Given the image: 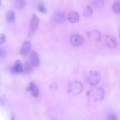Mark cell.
I'll return each mask as SVG.
<instances>
[{"label":"cell","instance_id":"cell-1","mask_svg":"<svg viewBox=\"0 0 120 120\" xmlns=\"http://www.w3.org/2000/svg\"><path fill=\"white\" fill-rule=\"evenodd\" d=\"M83 89V85L81 82L75 81L69 84L67 92L74 95H78L82 92Z\"/></svg>","mask_w":120,"mask_h":120},{"label":"cell","instance_id":"cell-2","mask_svg":"<svg viewBox=\"0 0 120 120\" xmlns=\"http://www.w3.org/2000/svg\"><path fill=\"white\" fill-rule=\"evenodd\" d=\"M101 79L100 73L97 71H90L87 78L88 83L92 86H96L100 83Z\"/></svg>","mask_w":120,"mask_h":120},{"label":"cell","instance_id":"cell-3","mask_svg":"<svg viewBox=\"0 0 120 120\" xmlns=\"http://www.w3.org/2000/svg\"><path fill=\"white\" fill-rule=\"evenodd\" d=\"M39 19L37 15L33 13L30 19L29 30L28 33V35H32L37 30L39 23Z\"/></svg>","mask_w":120,"mask_h":120},{"label":"cell","instance_id":"cell-4","mask_svg":"<svg viewBox=\"0 0 120 120\" xmlns=\"http://www.w3.org/2000/svg\"><path fill=\"white\" fill-rule=\"evenodd\" d=\"M90 94H92L95 101H100L102 100L105 96V93L102 88L98 87L93 89L90 91Z\"/></svg>","mask_w":120,"mask_h":120},{"label":"cell","instance_id":"cell-5","mask_svg":"<svg viewBox=\"0 0 120 120\" xmlns=\"http://www.w3.org/2000/svg\"><path fill=\"white\" fill-rule=\"evenodd\" d=\"M31 48V42L28 40L25 41L23 43L20 50V54L23 56L27 55L29 52Z\"/></svg>","mask_w":120,"mask_h":120},{"label":"cell","instance_id":"cell-6","mask_svg":"<svg viewBox=\"0 0 120 120\" xmlns=\"http://www.w3.org/2000/svg\"><path fill=\"white\" fill-rule=\"evenodd\" d=\"M70 43L73 45L75 46H79L83 43V39L80 35L75 34L72 35L70 38Z\"/></svg>","mask_w":120,"mask_h":120},{"label":"cell","instance_id":"cell-7","mask_svg":"<svg viewBox=\"0 0 120 120\" xmlns=\"http://www.w3.org/2000/svg\"><path fill=\"white\" fill-rule=\"evenodd\" d=\"M105 42L106 46L110 48L115 47L117 45V42L114 37L111 35H107L105 38Z\"/></svg>","mask_w":120,"mask_h":120},{"label":"cell","instance_id":"cell-8","mask_svg":"<svg viewBox=\"0 0 120 120\" xmlns=\"http://www.w3.org/2000/svg\"><path fill=\"white\" fill-rule=\"evenodd\" d=\"M23 71L22 62L19 60H16L11 68V71L13 73H21Z\"/></svg>","mask_w":120,"mask_h":120},{"label":"cell","instance_id":"cell-9","mask_svg":"<svg viewBox=\"0 0 120 120\" xmlns=\"http://www.w3.org/2000/svg\"><path fill=\"white\" fill-rule=\"evenodd\" d=\"M29 59L30 63L33 66L36 67L39 66L40 61L38 55L36 52L32 51L30 52Z\"/></svg>","mask_w":120,"mask_h":120},{"label":"cell","instance_id":"cell-10","mask_svg":"<svg viewBox=\"0 0 120 120\" xmlns=\"http://www.w3.org/2000/svg\"><path fill=\"white\" fill-rule=\"evenodd\" d=\"M79 17L78 13L75 11H72L69 12L67 15L68 20L72 23H74L78 22L79 20Z\"/></svg>","mask_w":120,"mask_h":120},{"label":"cell","instance_id":"cell-11","mask_svg":"<svg viewBox=\"0 0 120 120\" xmlns=\"http://www.w3.org/2000/svg\"><path fill=\"white\" fill-rule=\"evenodd\" d=\"M65 16L64 13L61 11H59L56 12L54 14L53 19L55 22L61 23L65 20Z\"/></svg>","mask_w":120,"mask_h":120},{"label":"cell","instance_id":"cell-12","mask_svg":"<svg viewBox=\"0 0 120 120\" xmlns=\"http://www.w3.org/2000/svg\"><path fill=\"white\" fill-rule=\"evenodd\" d=\"M26 90L28 91H31L32 95L34 97H37L39 95V92L38 88L37 86L33 82L30 83L29 86L27 88Z\"/></svg>","mask_w":120,"mask_h":120},{"label":"cell","instance_id":"cell-13","mask_svg":"<svg viewBox=\"0 0 120 120\" xmlns=\"http://www.w3.org/2000/svg\"><path fill=\"white\" fill-rule=\"evenodd\" d=\"M15 12L12 10L8 11L6 13V18L7 21L9 23L13 22L15 19Z\"/></svg>","mask_w":120,"mask_h":120},{"label":"cell","instance_id":"cell-14","mask_svg":"<svg viewBox=\"0 0 120 120\" xmlns=\"http://www.w3.org/2000/svg\"><path fill=\"white\" fill-rule=\"evenodd\" d=\"M26 2L24 0H16L14 3V5L16 9H21L23 8L26 6Z\"/></svg>","mask_w":120,"mask_h":120},{"label":"cell","instance_id":"cell-15","mask_svg":"<svg viewBox=\"0 0 120 120\" xmlns=\"http://www.w3.org/2000/svg\"><path fill=\"white\" fill-rule=\"evenodd\" d=\"M33 66L29 61L26 60L25 62L24 70L26 73H29L32 72L33 70Z\"/></svg>","mask_w":120,"mask_h":120},{"label":"cell","instance_id":"cell-16","mask_svg":"<svg viewBox=\"0 0 120 120\" xmlns=\"http://www.w3.org/2000/svg\"><path fill=\"white\" fill-rule=\"evenodd\" d=\"M91 35L93 38L96 41H99L101 39V33L99 31L94 30L89 34Z\"/></svg>","mask_w":120,"mask_h":120},{"label":"cell","instance_id":"cell-17","mask_svg":"<svg viewBox=\"0 0 120 120\" xmlns=\"http://www.w3.org/2000/svg\"><path fill=\"white\" fill-rule=\"evenodd\" d=\"M112 9L115 13L120 14V1H117L115 2L112 5Z\"/></svg>","mask_w":120,"mask_h":120},{"label":"cell","instance_id":"cell-18","mask_svg":"<svg viewBox=\"0 0 120 120\" xmlns=\"http://www.w3.org/2000/svg\"><path fill=\"white\" fill-rule=\"evenodd\" d=\"M92 14L93 10L92 8L90 6H87L84 10L83 15L86 17H90L91 16Z\"/></svg>","mask_w":120,"mask_h":120},{"label":"cell","instance_id":"cell-19","mask_svg":"<svg viewBox=\"0 0 120 120\" xmlns=\"http://www.w3.org/2000/svg\"><path fill=\"white\" fill-rule=\"evenodd\" d=\"M37 9L40 12L44 13H45L47 12L46 8L42 4H39L37 6Z\"/></svg>","mask_w":120,"mask_h":120},{"label":"cell","instance_id":"cell-20","mask_svg":"<svg viewBox=\"0 0 120 120\" xmlns=\"http://www.w3.org/2000/svg\"><path fill=\"white\" fill-rule=\"evenodd\" d=\"M106 120H118L117 116L115 114L112 113L108 114L106 118Z\"/></svg>","mask_w":120,"mask_h":120},{"label":"cell","instance_id":"cell-21","mask_svg":"<svg viewBox=\"0 0 120 120\" xmlns=\"http://www.w3.org/2000/svg\"><path fill=\"white\" fill-rule=\"evenodd\" d=\"M7 54L6 51L2 48L0 49V56L1 57H5Z\"/></svg>","mask_w":120,"mask_h":120},{"label":"cell","instance_id":"cell-22","mask_svg":"<svg viewBox=\"0 0 120 120\" xmlns=\"http://www.w3.org/2000/svg\"><path fill=\"white\" fill-rule=\"evenodd\" d=\"M50 89L53 91H57V85L55 82L52 83L50 85Z\"/></svg>","mask_w":120,"mask_h":120},{"label":"cell","instance_id":"cell-23","mask_svg":"<svg viewBox=\"0 0 120 120\" xmlns=\"http://www.w3.org/2000/svg\"><path fill=\"white\" fill-rule=\"evenodd\" d=\"M6 36L5 34L2 33L0 34V44L4 43L5 41Z\"/></svg>","mask_w":120,"mask_h":120},{"label":"cell","instance_id":"cell-24","mask_svg":"<svg viewBox=\"0 0 120 120\" xmlns=\"http://www.w3.org/2000/svg\"><path fill=\"white\" fill-rule=\"evenodd\" d=\"M94 3L97 6H101L103 5L104 2L102 0H96L94 2Z\"/></svg>","mask_w":120,"mask_h":120},{"label":"cell","instance_id":"cell-25","mask_svg":"<svg viewBox=\"0 0 120 120\" xmlns=\"http://www.w3.org/2000/svg\"><path fill=\"white\" fill-rule=\"evenodd\" d=\"M10 120H15V116L14 115H12L11 116Z\"/></svg>","mask_w":120,"mask_h":120},{"label":"cell","instance_id":"cell-26","mask_svg":"<svg viewBox=\"0 0 120 120\" xmlns=\"http://www.w3.org/2000/svg\"><path fill=\"white\" fill-rule=\"evenodd\" d=\"M1 5V0L0 1V6Z\"/></svg>","mask_w":120,"mask_h":120},{"label":"cell","instance_id":"cell-27","mask_svg":"<svg viewBox=\"0 0 120 120\" xmlns=\"http://www.w3.org/2000/svg\"><path fill=\"white\" fill-rule=\"evenodd\" d=\"M119 37H120V31L119 32Z\"/></svg>","mask_w":120,"mask_h":120}]
</instances>
